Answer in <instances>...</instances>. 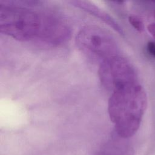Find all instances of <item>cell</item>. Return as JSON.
I'll use <instances>...</instances> for the list:
<instances>
[{"instance_id": "6da1fadb", "label": "cell", "mask_w": 155, "mask_h": 155, "mask_svg": "<svg viewBox=\"0 0 155 155\" xmlns=\"http://www.w3.org/2000/svg\"><path fill=\"white\" fill-rule=\"evenodd\" d=\"M147 106V94L137 79L113 91L108 101V111L119 136L128 138L137 132Z\"/></svg>"}, {"instance_id": "7a4b0ae2", "label": "cell", "mask_w": 155, "mask_h": 155, "mask_svg": "<svg viewBox=\"0 0 155 155\" xmlns=\"http://www.w3.org/2000/svg\"><path fill=\"white\" fill-rule=\"evenodd\" d=\"M47 21L25 7L0 5V31L19 41L43 36Z\"/></svg>"}, {"instance_id": "3957f363", "label": "cell", "mask_w": 155, "mask_h": 155, "mask_svg": "<svg viewBox=\"0 0 155 155\" xmlns=\"http://www.w3.org/2000/svg\"><path fill=\"white\" fill-rule=\"evenodd\" d=\"M76 42L82 51L101 62L117 55V45L113 38L98 26L84 27L77 34Z\"/></svg>"}, {"instance_id": "277c9868", "label": "cell", "mask_w": 155, "mask_h": 155, "mask_svg": "<svg viewBox=\"0 0 155 155\" xmlns=\"http://www.w3.org/2000/svg\"><path fill=\"white\" fill-rule=\"evenodd\" d=\"M99 74L102 84L113 91L137 79L132 65L126 59L117 55L101 62Z\"/></svg>"}, {"instance_id": "5b68a950", "label": "cell", "mask_w": 155, "mask_h": 155, "mask_svg": "<svg viewBox=\"0 0 155 155\" xmlns=\"http://www.w3.org/2000/svg\"><path fill=\"white\" fill-rule=\"evenodd\" d=\"M72 3L78 7L84 9V10L99 18L120 35H124L122 28L119 24L111 16L99 7L90 2L84 1H72Z\"/></svg>"}, {"instance_id": "8992f818", "label": "cell", "mask_w": 155, "mask_h": 155, "mask_svg": "<svg viewBox=\"0 0 155 155\" xmlns=\"http://www.w3.org/2000/svg\"><path fill=\"white\" fill-rule=\"evenodd\" d=\"M130 24L139 32H142L144 30V24L142 19L137 16L131 15L128 17Z\"/></svg>"}, {"instance_id": "52a82bcc", "label": "cell", "mask_w": 155, "mask_h": 155, "mask_svg": "<svg viewBox=\"0 0 155 155\" xmlns=\"http://www.w3.org/2000/svg\"><path fill=\"white\" fill-rule=\"evenodd\" d=\"M147 49L148 53L151 56L155 58V42L149 41L147 45Z\"/></svg>"}, {"instance_id": "ba28073f", "label": "cell", "mask_w": 155, "mask_h": 155, "mask_svg": "<svg viewBox=\"0 0 155 155\" xmlns=\"http://www.w3.org/2000/svg\"><path fill=\"white\" fill-rule=\"evenodd\" d=\"M147 30L152 37L155 38V23H150L147 26Z\"/></svg>"}, {"instance_id": "9c48e42d", "label": "cell", "mask_w": 155, "mask_h": 155, "mask_svg": "<svg viewBox=\"0 0 155 155\" xmlns=\"http://www.w3.org/2000/svg\"><path fill=\"white\" fill-rule=\"evenodd\" d=\"M154 19H155V12L154 13Z\"/></svg>"}]
</instances>
